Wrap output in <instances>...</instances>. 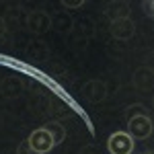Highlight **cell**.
I'll return each mask as SVG.
<instances>
[{
  "mask_svg": "<svg viewBox=\"0 0 154 154\" xmlns=\"http://www.w3.org/2000/svg\"><path fill=\"white\" fill-rule=\"evenodd\" d=\"M152 119L150 115H136V117H130L128 119V128L125 131L131 136V140L136 142V140H146V138H150L152 136Z\"/></svg>",
  "mask_w": 154,
  "mask_h": 154,
  "instance_id": "cell-1",
  "label": "cell"
},
{
  "mask_svg": "<svg viewBox=\"0 0 154 154\" xmlns=\"http://www.w3.org/2000/svg\"><path fill=\"white\" fill-rule=\"evenodd\" d=\"M107 150L111 154H131L134 152V140L128 131H115L107 140Z\"/></svg>",
  "mask_w": 154,
  "mask_h": 154,
  "instance_id": "cell-2",
  "label": "cell"
},
{
  "mask_svg": "<svg viewBox=\"0 0 154 154\" xmlns=\"http://www.w3.org/2000/svg\"><path fill=\"white\" fill-rule=\"evenodd\" d=\"M27 142H29L31 148H33V152H37V154H45V152H49V150L56 146V144H54V138L49 136V131L45 130V128H37V130H33L31 134H29Z\"/></svg>",
  "mask_w": 154,
  "mask_h": 154,
  "instance_id": "cell-3",
  "label": "cell"
},
{
  "mask_svg": "<svg viewBox=\"0 0 154 154\" xmlns=\"http://www.w3.org/2000/svg\"><path fill=\"white\" fill-rule=\"evenodd\" d=\"M131 84L138 88V91H152L154 88V70L152 68H148V66H142V68H138V70L134 72V76H131Z\"/></svg>",
  "mask_w": 154,
  "mask_h": 154,
  "instance_id": "cell-4",
  "label": "cell"
},
{
  "mask_svg": "<svg viewBox=\"0 0 154 154\" xmlns=\"http://www.w3.org/2000/svg\"><path fill=\"white\" fill-rule=\"evenodd\" d=\"M82 95L91 103H101V101H105V97H107V86L103 80H88L82 86Z\"/></svg>",
  "mask_w": 154,
  "mask_h": 154,
  "instance_id": "cell-5",
  "label": "cell"
},
{
  "mask_svg": "<svg viewBox=\"0 0 154 154\" xmlns=\"http://www.w3.org/2000/svg\"><path fill=\"white\" fill-rule=\"evenodd\" d=\"M109 31H111V35L115 37V39H130V37L134 35V31H136V25H134V21L128 17V19L111 21Z\"/></svg>",
  "mask_w": 154,
  "mask_h": 154,
  "instance_id": "cell-6",
  "label": "cell"
},
{
  "mask_svg": "<svg viewBox=\"0 0 154 154\" xmlns=\"http://www.w3.org/2000/svg\"><path fill=\"white\" fill-rule=\"evenodd\" d=\"M29 29L33 31V33H37V35H43V33H48L49 27H51V19H49L48 12L43 11H35L31 12V17H29Z\"/></svg>",
  "mask_w": 154,
  "mask_h": 154,
  "instance_id": "cell-7",
  "label": "cell"
},
{
  "mask_svg": "<svg viewBox=\"0 0 154 154\" xmlns=\"http://www.w3.org/2000/svg\"><path fill=\"white\" fill-rule=\"evenodd\" d=\"M45 130L49 131V136L54 138V144H60L66 140V128L62 125V123H58V121H49V123H45L43 125Z\"/></svg>",
  "mask_w": 154,
  "mask_h": 154,
  "instance_id": "cell-8",
  "label": "cell"
},
{
  "mask_svg": "<svg viewBox=\"0 0 154 154\" xmlns=\"http://www.w3.org/2000/svg\"><path fill=\"white\" fill-rule=\"evenodd\" d=\"M128 4H121V2H115L111 6H107V14L111 17V21H119V19H128Z\"/></svg>",
  "mask_w": 154,
  "mask_h": 154,
  "instance_id": "cell-9",
  "label": "cell"
},
{
  "mask_svg": "<svg viewBox=\"0 0 154 154\" xmlns=\"http://www.w3.org/2000/svg\"><path fill=\"white\" fill-rule=\"evenodd\" d=\"M136 115H148V111L144 109V105H134V107H128L125 109V117H136Z\"/></svg>",
  "mask_w": 154,
  "mask_h": 154,
  "instance_id": "cell-10",
  "label": "cell"
},
{
  "mask_svg": "<svg viewBox=\"0 0 154 154\" xmlns=\"http://www.w3.org/2000/svg\"><path fill=\"white\" fill-rule=\"evenodd\" d=\"M17 154H37V152H33V148H31V146H29V142L25 140V142L19 144V150H17Z\"/></svg>",
  "mask_w": 154,
  "mask_h": 154,
  "instance_id": "cell-11",
  "label": "cell"
},
{
  "mask_svg": "<svg viewBox=\"0 0 154 154\" xmlns=\"http://www.w3.org/2000/svg\"><path fill=\"white\" fill-rule=\"evenodd\" d=\"M66 8H78V6H82L84 2L82 0H66V2H62Z\"/></svg>",
  "mask_w": 154,
  "mask_h": 154,
  "instance_id": "cell-12",
  "label": "cell"
},
{
  "mask_svg": "<svg viewBox=\"0 0 154 154\" xmlns=\"http://www.w3.org/2000/svg\"><path fill=\"white\" fill-rule=\"evenodd\" d=\"M144 11L150 12V14L154 17V2H148V4H144Z\"/></svg>",
  "mask_w": 154,
  "mask_h": 154,
  "instance_id": "cell-13",
  "label": "cell"
},
{
  "mask_svg": "<svg viewBox=\"0 0 154 154\" xmlns=\"http://www.w3.org/2000/svg\"><path fill=\"white\" fill-rule=\"evenodd\" d=\"M4 31H6V27H4V21H2V19H0V37L4 35Z\"/></svg>",
  "mask_w": 154,
  "mask_h": 154,
  "instance_id": "cell-14",
  "label": "cell"
},
{
  "mask_svg": "<svg viewBox=\"0 0 154 154\" xmlns=\"http://www.w3.org/2000/svg\"><path fill=\"white\" fill-rule=\"evenodd\" d=\"M152 105H154V97H152Z\"/></svg>",
  "mask_w": 154,
  "mask_h": 154,
  "instance_id": "cell-15",
  "label": "cell"
}]
</instances>
